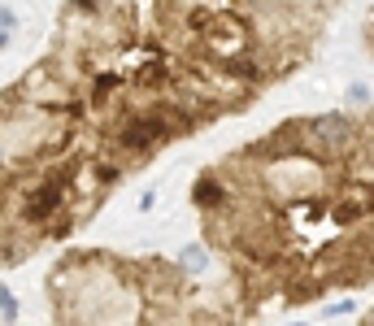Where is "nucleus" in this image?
I'll list each match as a JSON object with an SVG mask.
<instances>
[{
  "instance_id": "f257e3e1",
  "label": "nucleus",
  "mask_w": 374,
  "mask_h": 326,
  "mask_svg": "<svg viewBox=\"0 0 374 326\" xmlns=\"http://www.w3.org/2000/svg\"><path fill=\"white\" fill-rule=\"evenodd\" d=\"M0 318H18V296H13V291L9 287H0Z\"/></svg>"
},
{
  "instance_id": "f03ea898",
  "label": "nucleus",
  "mask_w": 374,
  "mask_h": 326,
  "mask_svg": "<svg viewBox=\"0 0 374 326\" xmlns=\"http://www.w3.org/2000/svg\"><path fill=\"white\" fill-rule=\"evenodd\" d=\"M348 105H357V109L366 113V105H370V87H366V83H362V87H352V92H348Z\"/></svg>"
},
{
  "instance_id": "7ed1b4c3",
  "label": "nucleus",
  "mask_w": 374,
  "mask_h": 326,
  "mask_svg": "<svg viewBox=\"0 0 374 326\" xmlns=\"http://www.w3.org/2000/svg\"><path fill=\"white\" fill-rule=\"evenodd\" d=\"M13 26H18V18H13V9H5V5H0V31H13Z\"/></svg>"
},
{
  "instance_id": "20e7f679",
  "label": "nucleus",
  "mask_w": 374,
  "mask_h": 326,
  "mask_svg": "<svg viewBox=\"0 0 374 326\" xmlns=\"http://www.w3.org/2000/svg\"><path fill=\"white\" fill-rule=\"evenodd\" d=\"M5 48H9V31H0V53H5Z\"/></svg>"
}]
</instances>
